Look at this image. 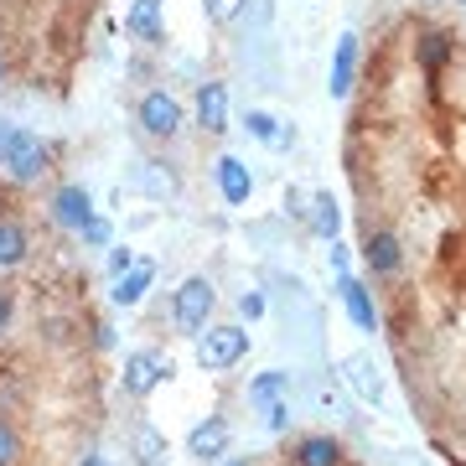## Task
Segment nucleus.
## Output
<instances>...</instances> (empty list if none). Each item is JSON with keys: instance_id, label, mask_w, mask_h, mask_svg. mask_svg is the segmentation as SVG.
I'll list each match as a JSON object with an SVG mask.
<instances>
[{"instance_id": "nucleus-10", "label": "nucleus", "mask_w": 466, "mask_h": 466, "mask_svg": "<svg viewBox=\"0 0 466 466\" xmlns=\"http://www.w3.org/2000/svg\"><path fill=\"white\" fill-rule=\"evenodd\" d=\"M213 177H218V192H223V202H228V208H244V202L254 198V171L244 167L238 156H218Z\"/></svg>"}, {"instance_id": "nucleus-32", "label": "nucleus", "mask_w": 466, "mask_h": 466, "mask_svg": "<svg viewBox=\"0 0 466 466\" xmlns=\"http://www.w3.org/2000/svg\"><path fill=\"white\" fill-rule=\"evenodd\" d=\"M5 327H11V296L0 290V332H5Z\"/></svg>"}, {"instance_id": "nucleus-14", "label": "nucleus", "mask_w": 466, "mask_h": 466, "mask_svg": "<svg viewBox=\"0 0 466 466\" xmlns=\"http://www.w3.org/2000/svg\"><path fill=\"white\" fill-rule=\"evenodd\" d=\"M363 265L373 269V275H394V269L404 265L400 238H394V233H368V244H363Z\"/></svg>"}, {"instance_id": "nucleus-6", "label": "nucleus", "mask_w": 466, "mask_h": 466, "mask_svg": "<svg viewBox=\"0 0 466 466\" xmlns=\"http://www.w3.org/2000/svg\"><path fill=\"white\" fill-rule=\"evenodd\" d=\"M228 441H233L228 420H223V415H208L202 425H192V435H187V456H198L202 466H218L223 456H228Z\"/></svg>"}, {"instance_id": "nucleus-3", "label": "nucleus", "mask_w": 466, "mask_h": 466, "mask_svg": "<svg viewBox=\"0 0 466 466\" xmlns=\"http://www.w3.org/2000/svg\"><path fill=\"white\" fill-rule=\"evenodd\" d=\"M244 352H249V332L244 327H202L198 332V368H208V373L233 368Z\"/></svg>"}, {"instance_id": "nucleus-20", "label": "nucleus", "mask_w": 466, "mask_h": 466, "mask_svg": "<svg viewBox=\"0 0 466 466\" xmlns=\"http://www.w3.org/2000/svg\"><path fill=\"white\" fill-rule=\"evenodd\" d=\"M26 249H32V244H26V228L5 218V223H0V269H16L21 259H26Z\"/></svg>"}, {"instance_id": "nucleus-34", "label": "nucleus", "mask_w": 466, "mask_h": 466, "mask_svg": "<svg viewBox=\"0 0 466 466\" xmlns=\"http://www.w3.org/2000/svg\"><path fill=\"white\" fill-rule=\"evenodd\" d=\"M228 466H249V461H228Z\"/></svg>"}, {"instance_id": "nucleus-4", "label": "nucleus", "mask_w": 466, "mask_h": 466, "mask_svg": "<svg viewBox=\"0 0 466 466\" xmlns=\"http://www.w3.org/2000/svg\"><path fill=\"white\" fill-rule=\"evenodd\" d=\"M167 379H171V358H167V352L135 348L130 358H125V394H130V400H146V394H156Z\"/></svg>"}, {"instance_id": "nucleus-9", "label": "nucleus", "mask_w": 466, "mask_h": 466, "mask_svg": "<svg viewBox=\"0 0 466 466\" xmlns=\"http://www.w3.org/2000/svg\"><path fill=\"white\" fill-rule=\"evenodd\" d=\"M337 296H342V306H348V317L358 332H379V311H373V296H368V285L352 275V269H342L337 275Z\"/></svg>"}, {"instance_id": "nucleus-33", "label": "nucleus", "mask_w": 466, "mask_h": 466, "mask_svg": "<svg viewBox=\"0 0 466 466\" xmlns=\"http://www.w3.org/2000/svg\"><path fill=\"white\" fill-rule=\"evenodd\" d=\"M78 466H109V461H104V456H84Z\"/></svg>"}, {"instance_id": "nucleus-2", "label": "nucleus", "mask_w": 466, "mask_h": 466, "mask_svg": "<svg viewBox=\"0 0 466 466\" xmlns=\"http://www.w3.org/2000/svg\"><path fill=\"white\" fill-rule=\"evenodd\" d=\"M218 306V290L208 275H187L182 285H177V300H171V321L182 327L187 337H198L202 327H208V317H213Z\"/></svg>"}, {"instance_id": "nucleus-19", "label": "nucleus", "mask_w": 466, "mask_h": 466, "mask_svg": "<svg viewBox=\"0 0 466 466\" xmlns=\"http://www.w3.org/2000/svg\"><path fill=\"white\" fill-rule=\"evenodd\" d=\"M135 466H167V435L156 425H135Z\"/></svg>"}, {"instance_id": "nucleus-17", "label": "nucleus", "mask_w": 466, "mask_h": 466, "mask_svg": "<svg viewBox=\"0 0 466 466\" xmlns=\"http://www.w3.org/2000/svg\"><path fill=\"white\" fill-rule=\"evenodd\" d=\"M125 32L146 36V42H161V0H130V11H125Z\"/></svg>"}, {"instance_id": "nucleus-22", "label": "nucleus", "mask_w": 466, "mask_h": 466, "mask_svg": "<svg viewBox=\"0 0 466 466\" xmlns=\"http://www.w3.org/2000/svg\"><path fill=\"white\" fill-rule=\"evenodd\" d=\"M244 130H249L254 140H265V146H275V135H280V119L269 115V109H249V115H244Z\"/></svg>"}, {"instance_id": "nucleus-26", "label": "nucleus", "mask_w": 466, "mask_h": 466, "mask_svg": "<svg viewBox=\"0 0 466 466\" xmlns=\"http://www.w3.org/2000/svg\"><path fill=\"white\" fill-rule=\"evenodd\" d=\"M285 425H290V400H285V404H269V410H265V431L280 435Z\"/></svg>"}, {"instance_id": "nucleus-25", "label": "nucleus", "mask_w": 466, "mask_h": 466, "mask_svg": "<svg viewBox=\"0 0 466 466\" xmlns=\"http://www.w3.org/2000/svg\"><path fill=\"white\" fill-rule=\"evenodd\" d=\"M238 317L259 321V317H265V296H259V290H244V296H238Z\"/></svg>"}, {"instance_id": "nucleus-23", "label": "nucleus", "mask_w": 466, "mask_h": 466, "mask_svg": "<svg viewBox=\"0 0 466 466\" xmlns=\"http://www.w3.org/2000/svg\"><path fill=\"white\" fill-rule=\"evenodd\" d=\"M446 57H451V36L446 32H431L425 42H420V63L425 67H441Z\"/></svg>"}, {"instance_id": "nucleus-12", "label": "nucleus", "mask_w": 466, "mask_h": 466, "mask_svg": "<svg viewBox=\"0 0 466 466\" xmlns=\"http://www.w3.org/2000/svg\"><path fill=\"white\" fill-rule=\"evenodd\" d=\"M352 78H358V36L342 32V36H337V52H332V78H327V94H332V99H348Z\"/></svg>"}, {"instance_id": "nucleus-36", "label": "nucleus", "mask_w": 466, "mask_h": 466, "mask_svg": "<svg viewBox=\"0 0 466 466\" xmlns=\"http://www.w3.org/2000/svg\"><path fill=\"white\" fill-rule=\"evenodd\" d=\"M461 5H466V0H461Z\"/></svg>"}, {"instance_id": "nucleus-24", "label": "nucleus", "mask_w": 466, "mask_h": 466, "mask_svg": "<svg viewBox=\"0 0 466 466\" xmlns=\"http://www.w3.org/2000/svg\"><path fill=\"white\" fill-rule=\"evenodd\" d=\"M238 11H244V0H202V16L213 21V26H228V21H238Z\"/></svg>"}, {"instance_id": "nucleus-11", "label": "nucleus", "mask_w": 466, "mask_h": 466, "mask_svg": "<svg viewBox=\"0 0 466 466\" xmlns=\"http://www.w3.org/2000/svg\"><path fill=\"white\" fill-rule=\"evenodd\" d=\"M198 125H202L208 135H223V130H228V84H218V78L198 84Z\"/></svg>"}, {"instance_id": "nucleus-16", "label": "nucleus", "mask_w": 466, "mask_h": 466, "mask_svg": "<svg viewBox=\"0 0 466 466\" xmlns=\"http://www.w3.org/2000/svg\"><path fill=\"white\" fill-rule=\"evenodd\" d=\"M290 400V373L285 368H269V373H259V379L249 383V404L265 415L269 404H285Z\"/></svg>"}, {"instance_id": "nucleus-13", "label": "nucleus", "mask_w": 466, "mask_h": 466, "mask_svg": "<svg viewBox=\"0 0 466 466\" xmlns=\"http://www.w3.org/2000/svg\"><path fill=\"white\" fill-rule=\"evenodd\" d=\"M150 280H156V265H150V259H135V269H125V275L115 280V290H109V300L130 311V306H140V300H146Z\"/></svg>"}, {"instance_id": "nucleus-7", "label": "nucleus", "mask_w": 466, "mask_h": 466, "mask_svg": "<svg viewBox=\"0 0 466 466\" xmlns=\"http://www.w3.org/2000/svg\"><path fill=\"white\" fill-rule=\"evenodd\" d=\"M88 218H94V198H88L84 182H67V187H57V192H52V223H57V228L78 233Z\"/></svg>"}, {"instance_id": "nucleus-21", "label": "nucleus", "mask_w": 466, "mask_h": 466, "mask_svg": "<svg viewBox=\"0 0 466 466\" xmlns=\"http://www.w3.org/2000/svg\"><path fill=\"white\" fill-rule=\"evenodd\" d=\"M135 182L146 187L150 198H171V192H177V182H171L167 171L156 167V161H140V167H135Z\"/></svg>"}, {"instance_id": "nucleus-5", "label": "nucleus", "mask_w": 466, "mask_h": 466, "mask_svg": "<svg viewBox=\"0 0 466 466\" xmlns=\"http://www.w3.org/2000/svg\"><path fill=\"white\" fill-rule=\"evenodd\" d=\"M135 119H140V130L150 140H171V135L182 130V104L171 99L167 88H150L146 99L135 104Z\"/></svg>"}, {"instance_id": "nucleus-30", "label": "nucleus", "mask_w": 466, "mask_h": 466, "mask_svg": "<svg viewBox=\"0 0 466 466\" xmlns=\"http://www.w3.org/2000/svg\"><path fill=\"white\" fill-rule=\"evenodd\" d=\"M327 259H332V269H337V275H342V269H348V249H342V244H337V238H332V249H327Z\"/></svg>"}, {"instance_id": "nucleus-15", "label": "nucleus", "mask_w": 466, "mask_h": 466, "mask_svg": "<svg viewBox=\"0 0 466 466\" xmlns=\"http://www.w3.org/2000/svg\"><path fill=\"white\" fill-rule=\"evenodd\" d=\"M290 466H342V446H337L332 435H306L290 451Z\"/></svg>"}, {"instance_id": "nucleus-8", "label": "nucleus", "mask_w": 466, "mask_h": 466, "mask_svg": "<svg viewBox=\"0 0 466 466\" xmlns=\"http://www.w3.org/2000/svg\"><path fill=\"white\" fill-rule=\"evenodd\" d=\"M342 379H348V389H352L363 404H373V410L383 404V373H379V363H373L368 352H352V358H342Z\"/></svg>"}, {"instance_id": "nucleus-31", "label": "nucleus", "mask_w": 466, "mask_h": 466, "mask_svg": "<svg viewBox=\"0 0 466 466\" xmlns=\"http://www.w3.org/2000/svg\"><path fill=\"white\" fill-rule=\"evenodd\" d=\"M11 135H16V125H11V119H0V156H5V146H11Z\"/></svg>"}, {"instance_id": "nucleus-29", "label": "nucleus", "mask_w": 466, "mask_h": 466, "mask_svg": "<svg viewBox=\"0 0 466 466\" xmlns=\"http://www.w3.org/2000/svg\"><path fill=\"white\" fill-rule=\"evenodd\" d=\"M125 269H135V254H130V249H109V275L119 280Z\"/></svg>"}, {"instance_id": "nucleus-28", "label": "nucleus", "mask_w": 466, "mask_h": 466, "mask_svg": "<svg viewBox=\"0 0 466 466\" xmlns=\"http://www.w3.org/2000/svg\"><path fill=\"white\" fill-rule=\"evenodd\" d=\"M78 233H84V244H109V223H104V218H88Z\"/></svg>"}, {"instance_id": "nucleus-35", "label": "nucleus", "mask_w": 466, "mask_h": 466, "mask_svg": "<svg viewBox=\"0 0 466 466\" xmlns=\"http://www.w3.org/2000/svg\"><path fill=\"white\" fill-rule=\"evenodd\" d=\"M0 73H5V67H0Z\"/></svg>"}, {"instance_id": "nucleus-1", "label": "nucleus", "mask_w": 466, "mask_h": 466, "mask_svg": "<svg viewBox=\"0 0 466 466\" xmlns=\"http://www.w3.org/2000/svg\"><path fill=\"white\" fill-rule=\"evenodd\" d=\"M0 167H5V177L16 187H32V182H42V171L52 167V146L32 130H16L11 146H5V156H0Z\"/></svg>"}, {"instance_id": "nucleus-18", "label": "nucleus", "mask_w": 466, "mask_h": 466, "mask_svg": "<svg viewBox=\"0 0 466 466\" xmlns=\"http://www.w3.org/2000/svg\"><path fill=\"white\" fill-rule=\"evenodd\" d=\"M311 233H317V238H327V244H332L337 233H342V208H337V198L332 192H317V198H311Z\"/></svg>"}, {"instance_id": "nucleus-27", "label": "nucleus", "mask_w": 466, "mask_h": 466, "mask_svg": "<svg viewBox=\"0 0 466 466\" xmlns=\"http://www.w3.org/2000/svg\"><path fill=\"white\" fill-rule=\"evenodd\" d=\"M11 461H16V431L0 420V466H11Z\"/></svg>"}]
</instances>
